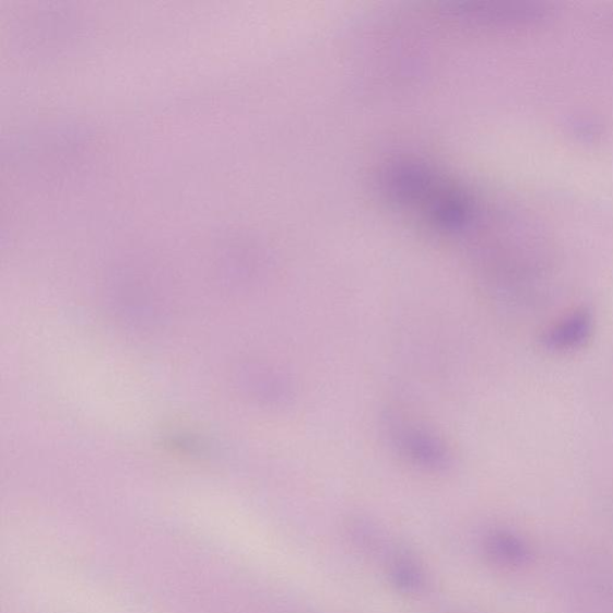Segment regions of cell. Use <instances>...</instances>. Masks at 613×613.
<instances>
[{"label": "cell", "instance_id": "6da1fadb", "mask_svg": "<svg viewBox=\"0 0 613 613\" xmlns=\"http://www.w3.org/2000/svg\"><path fill=\"white\" fill-rule=\"evenodd\" d=\"M385 184L396 202L418 212L435 227L455 230L470 222L467 196L429 170L415 164H399L387 172Z\"/></svg>", "mask_w": 613, "mask_h": 613}, {"label": "cell", "instance_id": "7a4b0ae2", "mask_svg": "<svg viewBox=\"0 0 613 613\" xmlns=\"http://www.w3.org/2000/svg\"><path fill=\"white\" fill-rule=\"evenodd\" d=\"M593 333L592 315L586 311L576 312L556 326L546 337L549 349L565 351L579 348Z\"/></svg>", "mask_w": 613, "mask_h": 613}, {"label": "cell", "instance_id": "3957f363", "mask_svg": "<svg viewBox=\"0 0 613 613\" xmlns=\"http://www.w3.org/2000/svg\"><path fill=\"white\" fill-rule=\"evenodd\" d=\"M488 556L504 567H521L528 562L530 551L526 541L510 530H495L486 540Z\"/></svg>", "mask_w": 613, "mask_h": 613}, {"label": "cell", "instance_id": "277c9868", "mask_svg": "<svg viewBox=\"0 0 613 613\" xmlns=\"http://www.w3.org/2000/svg\"><path fill=\"white\" fill-rule=\"evenodd\" d=\"M390 579L399 592L416 595L424 585L421 565L409 553L400 552L390 564Z\"/></svg>", "mask_w": 613, "mask_h": 613}]
</instances>
